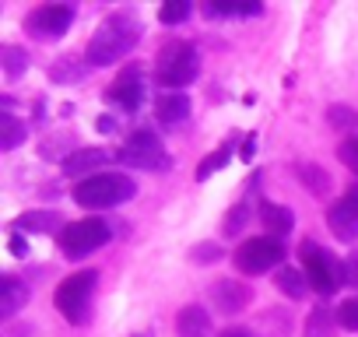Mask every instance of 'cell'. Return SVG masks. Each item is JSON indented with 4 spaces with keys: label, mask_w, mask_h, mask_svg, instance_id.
<instances>
[{
    "label": "cell",
    "mask_w": 358,
    "mask_h": 337,
    "mask_svg": "<svg viewBox=\"0 0 358 337\" xmlns=\"http://www.w3.org/2000/svg\"><path fill=\"white\" fill-rule=\"evenodd\" d=\"M260 11H264L260 4H204V15H211V18H232V15L257 18Z\"/></svg>",
    "instance_id": "cell-22"
},
{
    "label": "cell",
    "mask_w": 358,
    "mask_h": 337,
    "mask_svg": "<svg viewBox=\"0 0 358 337\" xmlns=\"http://www.w3.org/2000/svg\"><path fill=\"white\" fill-rule=\"evenodd\" d=\"M15 229L18 232H64L67 222L60 218V211H25L15 218Z\"/></svg>",
    "instance_id": "cell-15"
},
{
    "label": "cell",
    "mask_w": 358,
    "mask_h": 337,
    "mask_svg": "<svg viewBox=\"0 0 358 337\" xmlns=\"http://www.w3.org/2000/svg\"><path fill=\"white\" fill-rule=\"evenodd\" d=\"M57 239L67 260H85L88 253H95L99 246L113 239V229L102 218H81V222H67V229Z\"/></svg>",
    "instance_id": "cell-7"
},
{
    "label": "cell",
    "mask_w": 358,
    "mask_h": 337,
    "mask_svg": "<svg viewBox=\"0 0 358 337\" xmlns=\"http://www.w3.org/2000/svg\"><path fill=\"white\" fill-rule=\"evenodd\" d=\"M8 250H11L15 257H25V253H29V243H25V236H22V232H15V236L8 239Z\"/></svg>",
    "instance_id": "cell-32"
},
{
    "label": "cell",
    "mask_w": 358,
    "mask_h": 337,
    "mask_svg": "<svg viewBox=\"0 0 358 337\" xmlns=\"http://www.w3.org/2000/svg\"><path fill=\"white\" fill-rule=\"evenodd\" d=\"M137 39H141V22H137L134 11L109 15L95 29L92 43H88V53H85L88 57V67H113L116 60H123L137 46Z\"/></svg>",
    "instance_id": "cell-1"
},
{
    "label": "cell",
    "mask_w": 358,
    "mask_h": 337,
    "mask_svg": "<svg viewBox=\"0 0 358 337\" xmlns=\"http://www.w3.org/2000/svg\"><path fill=\"white\" fill-rule=\"evenodd\" d=\"M95 288H99V271H78V274L64 278L60 288H57V295H53L60 316H64L67 323H74V327L85 323V320H88V309H92Z\"/></svg>",
    "instance_id": "cell-5"
},
{
    "label": "cell",
    "mask_w": 358,
    "mask_h": 337,
    "mask_svg": "<svg viewBox=\"0 0 358 337\" xmlns=\"http://www.w3.org/2000/svg\"><path fill=\"white\" fill-rule=\"evenodd\" d=\"M299 257H302L306 281H309L313 292H320V295H334L341 285H348V267H344L334 253H327L320 243L306 239V243L299 246Z\"/></svg>",
    "instance_id": "cell-4"
},
{
    "label": "cell",
    "mask_w": 358,
    "mask_h": 337,
    "mask_svg": "<svg viewBox=\"0 0 358 337\" xmlns=\"http://www.w3.org/2000/svg\"><path fill=\"white\" fill-rule=\"evenodd\" d=\"M260 225H267L274 236L285 239V236L295 229V215H292V208H281V204L264 201V204H260Z\"/></svg>",
    "instance_id": "cell-18"
},
{
    "label": "cell",
    "mask_w": 358,
    "mask_h": 337,
    "mask_svg": "<svg viewBox=\"0 0 358 337\" xmlns=\"http://www.w3.org/2000/svg\"><path fill=\"white\" fill-rule=\"evenodd\" d=\"M29 302V285L15 274L0 278V316H15Z\"/></svg>",
    "instance_id": "cell-16"
},
{
    "label": "cell",
    "mask_w": 358,
    "mask_h": 337,
    "mask_svg": "<svg viewBox=\"0 0 358 337\" xmlns=\"http://www.w3.org/2000/svg\"><path fill=\"white\" fill-rule=\"evenodd\" d=\"M274 285H278V292L281 295H288V299H306V292H309V281H306V271H295V267H281L278 271V278H274Z\"/></svg>",
    "instance_id": "cell-19"
},
{
    "label": "cell",
    "mask_w": 358,
    "mask_h": 337,
    "mask_svg": "<svg viewBox=\"0 0 358 337\" xmlns=\"http://www.w3.org/2000/svg\"><path fill=\"white\" fill-rule=\"evenodd\" d=\"M116 162H123L130 168H148V173H165V168H172V155L165 151V144L151 130L130 134V141L116 151Z\"/></svg>",
    "instance_id": "cell-6"
},
{
    "label": "cell",
    "mask_w": 358,
    "mask_h": 337,
    "mask_svg": "<svg viewBox=\"0 0 358 337\" xmlns=\"http://www.w3.org/2000/svg\"><path fill=\"white\" fill-rule=\"evenodd\" d=\"M176 330H179V337H208V334H211V316H208V309H201V306L179 309Z\"/></svg>",
    "instance_id": "cell-17"
},
{
    "label": "cell",
    "mask_w": 358,
    "mask_h": 337,
    "mask_svg": "<svg viewBox=\"0 0 358 337\" xmlns=\"http://www.w3.org/2000/svg\"><path fill=\"white\" fill-rule=\"evenodd\" d=\"M327 225H330V232H334L341 243H355V239H358V211H355V204H351L348 197H341V201L327 211Z\"/></svg>",
    "instance_id": "cell-11"
},
{
    "label": "cell",
    "mask_w": 358,
    "mask_h": 337,
    "mask_svg": "<svg viewBox=\"0 0 358 337\" xmlns=\"http://www.w3.org/2000/svg\"><path fill=\"white\" fill-rule=\"evenodd\" d=\"M253 155H257V134L246 137V144H243V162H253Z\"/></svg>",
    "instance_id": "cell-34"
},
{
    "label": "cell",
    "mask_w": 358,
    "mask_h": 337,
    "mask_svg": "<svg viewBox=\"0 0 358 337\" xmlns=\"http://www.w3.org/2000/svg\"><path fill=\"white\" fill-rule=\"evenodd\" d=\"M222 337H253V334H250V330H225Z\"/></svg>",
    "instance_id": "cell-36"
},
{
    "label": "cell",
    "mask_w": 358,
    "mask_h": 337,
    "mask_svg": "<svg viewBox=\"0 0 358 337\" xmlns=\"http://www.w3.org/2000/svg\"><path fill=\"white\" fill-rule=\"evenodd\" d=\"M137 194V183L123 173H95V176H85L78 187H74V201L88 211H106V208H120L127 204L130 197Z\"/></svg>",
    "instance_id": "cell-2"
},
{
    "label": "cell",
    "mask_w": 358,
    "mask_h": 337,
    "mask_svg": "<svg viewBox=\"0 0 358 337\" xmlns=\"http://www.w3.org/2000/svg\"><path fill=\"white\" fill-rule=\"evenodd\" d=\"M232 260H236V267H239L243 274H264V271H271V267H278V264L285 260V246H281V239L260 236V239L243 243Z\"/></svg>",
    "instance_id": "cell-8"
},
{
    "label": "cell",
    "mask_w": 358,
    "mask_h": 337,
    "mask_svg": "<svg viewBox=\"0 0 358 337\" xmlns=\"http://www.w3.org/2000/svg\"><path fill=\"white\" fill-rule=\"evenodd\" d=\"M95 127H99L102 134H116V127H120V123H116V120H109V116H102V120H99Z\"/></svg>",
    "instance_id": "cell-35"
},
{
    "label": "cell",
    "mask_w": 358,
    "mask_h": 337,
    "mask_svg": "<svg viewBox=\"0 0 358 337\" xmlns=\"http://www.w3.org/2000/svg\"><path fill=\"white\" fill-rule=\"evenodd\" d=\"M348 201H351V204H355V211H358V187H351V190H348Z\"/></svg>",
    "instance_id": "cell-37"
},
{
    "label": "cell",
    "mask_w": 358,
    "mask_h": 337,
    "mask_svg": "<svg viewBox=\"0 0 358 337\" xmlns=\"http://www.w3.org/2000/svg\"><path fill=\"white\" fill-rule=\"evenodd\" d=\"M106 162H113V151H106V148H81V151L64 158V176H85V173H92V168H99Z\"/></svg>",
    "instance_id": "cell-14"
},
{
    "label": "cell",
    "mask_w": 358,
    "mask_h": 337,
    "mask_svg": "<svg viewBox=\"0 0 358 337\" xmlns=\"http://www.w3.org/2000/svg\"><path fill=\"white\" fill-rule=\"evenodd\" d=\"M246 222H250V204H236L232 211H229V218H225V236H239L243 229H246Z\"/></svg>",
    "instance_id": "cell-26"
},
{
    "label": "cell",
    "mask_w": 358,
    "mask_h": 337,
    "mask_svg": "<svg viewBox=\"0 0 358 337\" xmlns=\"http://www.w3.org/2000/svg\"><path fill=\"white\" fill-rule=\"evenodd\" d=\"M229 158H232V141H229V144H222L218 151H211V155L197 165V180H211V176L218 173V168H225V165H229Z\"/></svg>",
    "instance_id": "cell-21"
},
{
    "label": "cell",
    "mask_w": 358,
    "mask_h": 337,
    "mask_svg": "<svg viewBox=\"0 0 358 337\" xmlns=\"http://www.w3.org/2000/svg\"><path fill=\"white\" fill-rule=\"evenodd\" d=\"M71 25H74V8H67V4H43V8H36V11L25 18L29 36H32V39H43V43L60 39Z\"/></svg>",
    "instance_id": "cell-9"
},
{
    "label": "cell",
    "mask_w": 358,
    "mask_h": 337,
    "mask_svg": "<svg viewBox=\"0 0 358 337\" xmlns=\"http://www.w3.org/2000/svg\"><path fill=\"white\" fill-rule=\"evenodd\" d=\"M299 180H302V183H306L313 194H320V197L330 190V176L323 173L320 165H313V162H309V165H299Z\"/></svg>",
    "instance_id": "cell-24"
},
{
    "label": "cell",
    "mask_w": 358,
    "mask_h": 337,
    "mask_svg": "<svg viewBox=\"0 0 358 337\" xmlns=\"http://www.w3.org/2000/svg\"><path fill=\"white\" fill-rule=\"evenodd\" d=\"M194 260L197 264H215V260H222V246L218 243H201V246H194Z\"/></svg>",
    "instance_id": "cell-30"
},
{
    "label": "cell",
    "mask_w": 358,
    "mask_h": 337,
    "mask_svg": "<svg viewBox=\"0 0 358 337\" xmlns=\"http://www.w3.org/2000/svg\"><path fill=\"white\" fill-rule=\"evenodd\" d=\"M155 116L165 127H179V123L190 116V95L187 92H162L155 99Z\"/></svg>",
    "instance_id": "cell-12"
},
{
    "label": "cell",
    "mask_w": 358,
    "mask_h": 337,
    "mask_svg": "<svg viewBox=\"0 0 358 337\" xmlns=\"http://www.w3.org/2000/svg\"><path fill=\"white\" fill-rule=\"evenodd\" d=\"M334 320L344 327V330H358V299H344L334 313Z\"/></svg>",
    "instance_id": "cell-27"
},
{
    "label": "cell",
    "mask_w": 358,
    "mask_h": 337,
    "mask_svg": "<svg viewBox=\"0 0 358 337\" xmlns=\"http://www.w3.org/2000/svg\"><path fill=\"white\" fill-rule=\"evenodd\" d=\"M190 4H187V0H172V4H162L158 8V22L162 25H179V22H187L190 18Z\"/></svg>",
    "instance_id": "cell-25"
},
{
    "label": "cell",
    "mask_w": 358,
    "mask_h": 337,
    "mask_svg": "<svg viewBox=\"0 0 358 337\" xmlns=\"http://www.w3.org/2000/svg\"><path fill=\"white\" fill-rule=\"evenodd\" d=\"M344 267H348V285H355V288H358V250L344 260Z\"/></svg>",
    "instance_id": "cell-33"
},
{
    "label": "cell",
    "mask_w": 358,
    "mask_h": 337,
    "mask_svg": "<svg viewBox=\"0 0 358 337\" xmlns=\"http://www.w3.org/2000/svg\"><path fill=\"white\" fill-rule=\"evenodd\" d=\"M330 123L334 127H351V123H358V116L348 106H330Z\"/></svg>",
    "instance_id": "cell-31"
},
{
    "label": "cell",
    "mask_w": 358,
    "mask_h": 337,
    "mask_svg": "<svg viewBox=\"0 0 358 337\" xmlns=\"http://www.w3.org/2000/svg\"><path fill=\"white\" fill-rule=\"evenodd\" d=\"M144 71L137 67V64H127L120 74H116V81H113V88L106 92V99L109 102H116V106H123L127 113H137L141 109V102H144Z\"/></svg>",
    "instance_id": "cell-10"
},
{
    "label": "cell",
    "mask_w": 358,
    "mask_h": 337,
    "mask_svg": "<svg viewBox=\"0 0 358 337\" xmlns=\"http://www.w3.org/2000/svg\"><path fill=\"white\" fill-rule=\"evenodd\" d=\"M306 334H309V337H327V334H330V309H316V313L306 320Z\"/></svg>",
    "instance_id": "cell-29"
},
{
    "label": "cell",
    "mask_w": 358,
    "mask_h": 337,
    "mask_svg": "<svg viewBox=\"0 0 358 337\" xmlns=\"http://www.w3.org/2000/svg\"><path fill=\"white\" fill-rule=\"evenodd\" d=\"M250 288L243 285V281H218V285H211V302L218 306V309H225V313H243L246 306H250Z\"/></svg>",
    "instance_id": "cell-13"
},
{
    "label": "cell",
    "mask_w": 358,
    "mask_h": 337,
    "mask_svg": "<svg viewBox=\"0 0 358 337\" xmlns=\"http://www.w3.org/2000/svg\"><path fill=\"white\" fill-rule=\"evenodd\" d=\"M25 137H29V127H25L15 113H0V148L15 151Z\"/></svg>",
    "instance_id": "cell-20"
},
{
    "label": "cell",
    "mask_w": 358,
    "mask_h": 337,
    "mask_svg": "<svg viewBox=\"0 0 358 337\" xmlns=\"http://www.w3.org/2000/svg\"><path fill=\"white\" fill-rule=\"evenodd\" d=\"M0 64H4V74H8L11 81L29 71V57H25V50H18V46H4V50H0Z\"/></svg>",
    "instance_id": "cell-23"
},
{
    "label": "cell",
    "mask_w": 358,
    "mask_h": 337,
    "mask_svg": "<svg viewBox=\"0 0 358 337\" xmlns=\"http://www.w3.org/2000/svg\"><path fill=\"white\" fill-rule=\"evenodd\" d=\"M337 158L351 168V173H358V134H351V137H344V141H341Z\"/></svg>",
    "instance_id": "cell-28"
},
{
    "label": "cell",
    "mask_w": 358,
    "mask_h": 337,
    "mask_svg": "<svg viewBox=\"0 0 358 337\" xmlns=\"http://www.w3.org/2000/svg\"><path fill=\"white\" fill-rule=\"evenodd\" d=\"M201 74V57L190 43H169L162 46L158 53V67H155V78L162 85V92H183L190 81H197Z\"/></svg>",
    "instance_id": "cell-3"
}]
</instances>
